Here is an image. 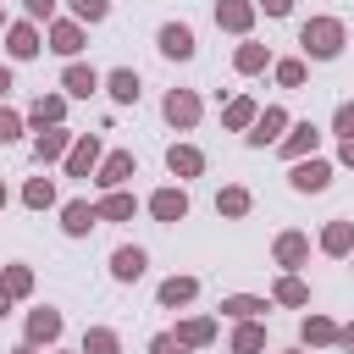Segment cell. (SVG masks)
Instances as JSON below:
<instances>
[{
    "label": "cell",
    "mask_w": 354,
    "mask_h": 354,
    "mask_svg": "<svg viewBox=\"0 0 354 354\" xmlns=\"http://www.w3.org/2000/svg\"><path fill=\"white\" fill-rule=\"evenodd\" d=\"M50 50H55V55H77V50H83V28H77V22H55V28H50Z\"/></svg>",
    "instance_id": "cell-16"
},
{
    "label": "cell",
    "mask_w": 354,
    "mask_h": 354,
    "mask_svg": "<svg viewBox=\"0 0 354 354\" xmlns=\"http://www.w3.org/2000/svg\"><path fill=\"white\" fill-rule=\"evenodd\" d=\"M83 354H116V332H105V326H94V332L83 337Z\"/></svg>",
    "instance_id": "cell-34"
},
{
    "label": "cell",
    "mask_w": 354,
    "mask_h": 354,
    "mask_svg": "<svg viewBox=\"0 0 354 354\" xmlns=\"http://www.w3.org/2000/svg\"><path fill=\"white\" fill-rule=\"evenodd\" d=\"M160 55H171V61H188V55H194V28H183V22H166V28H160Z\"/></svg>",
    "instance_id": "cell-3"
},
{
    "label": "cell",
    "mask_w": 354,
    "mask_h": 354,
    "mask_svg": "<svg viewBox=\"0 0 354 354\" xmlns=\"http://www.w3.org/2000/svg\"><path fill=\"white\" fill-rule=\"evenodd\" d=\"M304 343H337V326H332L326 315H310V321H304Z\"/></svg>",
    "instance_id": "cell-32"
},
{
    "label": "cell",
    "mask_w": 354,
    "mask_h": 354,
    "mask_svg": "<svg viewBox=\"0 0 354 354\" xmlns=\"http://www.w3.org/2000/svg\"><path fill=\"white\" fill-rule=\"evenodd\" d=\"M22 6H28V17H50L55 11V0H22Z\"/></svg>",
    "instance_id": "cell-41"
},
{
    "label": "cell",
    "mask_w": 354,
    "mask_h": 354,
    "mask_svg": "<svg viewBox=\"0 0 354 354\" xmlns=\"http://www.w3.org/2000/svg\"><path fill=\"white\" fill-rule=\"evenodd\" d=\"M133 210H138L133 194H105V199H100V216H105V221H133Z\"/></svg>",
    "instance_id": "cell-23"
},
{
    "label": "cell",
    "mask_w": 354,
    "mask_h": 354,
    "mask_svg": "<svg viewBox=\"0 0 354 354\" xmlns=\"http://www.w3.org/2000/svg\"><path fill=\"white\" fill-rule=\"evenodd\" d=\"M321 249H326V254H348V249H354V221H332V227L321 232Z\"/></svg>",
    "instance_id": "cell-20"
},
{
    "label": "cell",
    "mask_w": 354,
    "mask_h": 354,
    "mask_svg": "<svg viewBox=\"0 0 354 354\" xmlns=\"http://www.w3.org/2000/svg\"><path fill=\"white\" fill-rule=\"evenodd\" d=\"M11 354H33V343H28V348H11Z\"/></svg>",
    "instance_id": "cell-47"
},
{
    "label": "cell",
    "mask_w": 354,
    "mask_h": 354,
    "mask_svg": "<svg viewBox=\"0 0 354 354\" xmlns=\"http://www.w3.org/2000/svg\"><path fill=\"white\" fill-rule=\"evenodd\" d=\"M282 127H288L282 105H266V111L254 116V133H249V144H277V138H282Z\"/></svg>",
    "instance_id": "cell-5"
},
{
    "label": "cell",
    "mask_w": 354,
    "mask_h": 354,
    "mask_svg": "<svg viewBox=\"0 0 354 354\" xmlns=\"http://www.w3.org/2000/svg\"><path fill=\"white\" fill-rule=\"evenodd\" d=\"M216 210H221V216H243V210H249V194H243V188H221V194H216Z\"/></svg>",
    "instance_id": "cell-29"
},
{
    "label": "cell",
    "mask_w": 354,
    "mask_h": 354,
    "mask_svg": "<svg viewBox=\"0 0 354 354\" xmlns=\"http://www.w3.org/2000/svg\"><path fill=\"white\" fill-rule=\"evenodd\" d=\"M216 22L232 28V33H243V28L254 22V6H249V0H221V6H216Z\"/></svg>",
    "instance_id": "cell-12"
},
{
    "label": "cell",
    "mask_w": 354,
    "mask_h": 354,
    "mask_svg": "<svg viewBox=\"0 0 354 354\" xmlns=\"http://www.w3.org/2000/svg\"><path fill=\"white\" fill-rule=\"evenodd\" d=\"M61 337V310H33L28 315V343H55Z\"/></svg>",
    "instance_id": "cell-11"
},
{
    "label": "cell",
    "mask_w": 354,
    "mask_h": 354,
    "mask_svg": "<svg viewBox=\"0 0 354 354\" xmlns=\"http://www.w3.org/2000/svg\"><path fill=\"white\" fill-rule=\"evenodd\" d=\"M94 221H100V205H88V199H72V205L61 210V227H66L72 238H83V232H88Z\"/></svg>",
    "instance_id": "cell-7"
},
{
    "label": "cell",
    "mask_w": 354,
    "mask_h": 354,
    "mask_svg": "<svg viewBox=\"0 0 354 354\" xmlns=\"http://www.w3.org/2000/svg\"><path fill=\"white\" fill-rule=\"evenodd\" d=\"M0 288H6L11 299H22V293L33 288V271H28V266H6V282H0Z\"/></svg>",
    "instance_id": "cell-30"
},
{
    "label": "cell",
    "mask_w": 354,
    "mask_h": 354,
    "mask_svg": "<svg viewBox=\"0 0 354 354\" xmlns=\"http://www.w3.org/2000/svg\"><path fill=\"white\" fill-rule=\"evenodd\" d=\"M194 293H199L194 277H166V282H160V304H188Z\"/></svg>",
    "instance_id": "cell-24"
},
{
    "label": "cell",
    "mask_w": 354,
    "mask_h": 354,
    "mask_svg": "<svg viewBox=\"0 0 354 354\" xmlns=\"http://www.w3.org/2000/svg\"><path fill=\"white\" fill-rule=\"evenodd\" d=\"M6 50H11L17 61H28V55H39V33H33V22H17V28L6 33Z\"/></svg>",
    "instance_id": "cell-17"
},
{
    "label": "cell",
    "mask_w": 354,
    "mask_h": 354,
    "mask_svg": "<svg viewBox=\"0 0 354 354\" xmlns=\"http://www.w3.org/2000/svg\"><path fill=\"white\" fill-rule=\"evenodd\" d=\"M260 348H266V326L260 321H243L232 332V354H260Z\"/></svg>",
    "instance_id": "cell-21"
},
{
    "label": "cell",
    "mask_w": 354,
    "mask_h": 354,
    "mask_svg": "<svg viewBox=\"0 0 354 354\" xmlns=\"http://www.w3.org/2000/svg\"><path fill=\"white\" fill-rule=\"evenodd\" d=\"M260 66H266V50L260 44H243L238 50V72H260Z\"/></svg>",
    "instance_id": "cell-37"
},
{
    "label": "cell",
    "mask_w": 354,
    "mask_h": 354,
    "mask_svg": "<svg viewBox=\"0 0 354 354\" xmlns=\"http://www.w3.org/2000/svg\"><path fill=\"white\" fill-rule=\"evenodd\" d=\"M149 354H183V343H177V337H166V332H160V337H155V343H149Z\"/></svg>",
    "instance_id": "cell-40"
},
{
    "label": "cell",
    "mask_w": 354,
    "mask_h": 354,
    "mask_svg": "<svg viewBox=\"0 0 354 354\" xmlns=\"http://www.w3.org/2000/svg\"><path fill=\"white\" fill-rule=\"evenodd\" d=\"M166 122H171V127H194V122H199V100H194L188 88H171V94H166Z\"/></svg>",
    "instance_id": "cell-4"
},
{
    "label": "cell",
    "mask_w": 354,
    "mask_h": 354,
    "mask_svg": "<svg viewBox=\"0 0 354 354\" xmlns=\"http://www.w3.org/2000/svg\"><path fill=\"white\" fill-rule=\"evenodd\" d=\"M111 277L116 282H138L144 277V249H116L111 254Z\"/></svg>",
    "instance_id": "cell-15"
},
{
    "label": "cell",
    "mask_w": 354,
    "mask_h": 354,
    "mask_svg": "<svg viewBox=\"0 0 354 354\" xmlns=\"http://www.w3.org/2000/svg\"><path fill=\"white\" fill-rule=\"evenodd\" d=\"M277 304H310V288H304L299 277H282V282H277Z\"/></svg>",
    "instance_id": "cell-31"
},
{
    "label": "cell",
    "mask_w": 354,
    "mask_h": 354,
    "mask_svg": "<svg viewBox=\"0 0 354 354\" xmlns=\"http://www.w3.org/2000/svg\"><path fill=\"white\" fill-rule=\"evenodd\" d=\"M0 205H6V183H0Z\"/></svg>",
    "instance_id": "cell-48"
},
{
    "label": "cell",
    "mask_w": 354,
    "mask_h": 354,
    "mask_svg": "<svg viewBox=\"0 0 354 354\" xmlns=\"http://www.w3.org/2000/svg\"><path fill=\"white\" fill-rule=\"evenodd\" d=\"M166 166H171L177 177H199V171H205V155L188 149V144H171V149H166Z\"/></svg>",
    "instance_id": "cell-14"
},
{
    "label": "cell",
    "mask_w": 354,
    "mask_h": 354,
    "mask_svg": "<svg viewBox=\"0 0 354 354\" xmlns=\"http://www.w3.org/2000/svg\"><path fill=\"white\" fill-rule=\"evenodd\" d=\"M61 111H66V100H61V94H39L28 116H33V127L44 133V127H55V122H61Z\"/></svg>",
    "instance_id": "cell-18"
},
{
    "label": "cell",
    "mask_w": 354,
    "mask_h": 354,
    "mask_svg": "<svg viewBox=\"0 0 354 354\" xmlns=\"http://www.w3.org/2000/svg\"><path fill=\"white\" fill-rule=\"evenodd\" d=\"M337 343H343V348L354 354V326H343V332H337Z\"/></svg>",
    "instance_id": "cell-43"
},
{
    "label": "cell",
    "mask_w": 354,
    "mask_h": 354,
    "mask_svg": "<svg viewBox=\"0 0 354 354\" xmlns=\"http://www.w3.org/2000/svg\"><path fill=\"white\" fill-rule=\"evenodd\" d=\"M6 315H11V293L0 288V321H6Z\"/></svg>",
    "instance_id": "cell-45"
},
{
    "label": "cell",
    "mask_w": 354,
    "mask_h": 354,
    "mask_svg": "<svg viewBox=\"0 0 354 354\" xmlns=\"http://www.w3.org/2000/svg\"><path fill=\"white\" fill-rule=\"evenodd\" d=\"M105 83H111V100H122V105H133V100H138V72L116 66V72H111Z\"/></svg>",
    "instance_id": "cell-22"
},
{
    "label": "cell",
    "mask_w": 354,
    "mask_h": 354,
    "mask_svg": "<svg viewBox=\"0 0 354 354\" xmlns=\"http://www.w3.org/2000/svg\"><path fill=\"white\" fill-rule=\"evenodd\" d=\"M66 149H72V133H66V127H44V133L33 138V155H39V160H61Z\"/></svg>",
    "instance_id": "cell-8"
},
{
    "label": "cell",
    "mask_w": 354,
    "mask_h": 354,
    "mask_svg": "<svg viewBox=\"0 0 354 354\" xmlns=\"http://www.w3.org/2000/svg\"><path fill=\"white\" fill-rule=\"evenodd\" d=\"M210 337H216V321H183V326H177V343H183V348H205Z\"/></svg>",
    "instance_id": "cell-25"
},
{
    "label": "cell",
    "mask_w": 354,
    "mask_h": 354,
    "mask_svg": "<svg viewBox=\"0 0 354 354\" xmlns=\"http://www.w3.org/2000/svg\"><path fill=\"white\" fill-rule=\"evenodd\" d=\"M6 88H11V72H6V66H0V94H6Z\"/></svg>",
    "instance_id": "cell-46"
},
{
    "label": "cell",
    "mask_w": 354,
    "mask_h": 354,
    "mask_svg": "<svg viewBox=\"0 0 354 354\" xmlns=\"http://www.w3.org/2000/svg\"><path fill=\"white\" fill-rule=\"evenodd\" d=\"M332 183V166L326 160H293V188L299 194H321Z\"/></svg>",
    "instance_id": "cell-2"
},
{
    "label": "cell",
    "mask_w": 354,
    "mask_h": 354,
    "mask_svg": "<svg viewBox=\"0 0 354 354\" xmlns=\"http://www.w3.org/2000/svg\"><path fill=\"white\" fill-rule=\"evenodd\" d=\"M0 28H6V17H0Z\"/></svg>",
    "instance_id": "cell-49"
},
{
    "label": "cell",
    "mask_w": 354,
    "mask_h": 354,
    "mask_svg": "<svg viewBox=\"0 0 354 354\" xmlns=\"http://www.w3.org/2000/svg\"><path fill=\"white\" fill-rule=\"evenodd\" d=\"M149 210H155V221H183V216H188V194H183V188H160V194L149 199Z\"/></svg>",
    "instance_id": "cell-6"
},
{
    "label": "cell",
    "mask_w": 354,
    "mask_h": 354,
    "mask_svg": "<svg viewBox=\"0 0 354 354\" xmlns=\"http://www.w3.org/2000/svg\"><path fill=\"white\" fill-rule=\"evenodd\" d=\"M221 310H227L232 321H254V315L266 310V299H249V293H232V299H221Z\"/></svg>",
    "instance_id": "cell-26"
},
{
    "label": "cell",
    "mask_w": 354,
    "mask_h": 354,
    "mask_svg": "<svg viewBox=\"0 0 354 354\" xmlns=\"http://www.w3.org/2000/svg\"><path fill=\"white\" fill-rule=\"evenodd\" d=\"M221 122H227V127H254V100H232Z\"/></svg>",
    "instance_id": "cell-33"
},
{
    "label": "cell",
    "mask_w": 354,
    "mask_h": 354,
    "mask_svg": "<svg viewBox=\"0 0 354 354\" xmlns=\"http://www.w3.org/2000/svg\"><path fill=\"white\" fill-rule=\"evenodd\" d=\"M22 199H28L33 210H44V205H55V183H50V177H33V183L22 188Z\"/></svg>",
    "instance_id": "cell-28"
},
{
    "label": "cell",
    "mask_w": 354,
    "mask_h": 354,
    "mask_svg": "<svg viewBox=\"0 0 354 354\" xmlns=\"http://www.w3.org/2000/svg\"><path fill=\"white\" fill-rule=\"evenodd\" d=\"M277 83L282 88H299L304 83V61H277Z\"/></svg>",
    "instance_id": "cell-35"
},
{
    "label": "cell",
    "mask_w": 354,
    "mask_h": 354,
    "mask_svg": "<svg viewBox=\"0 0 354 354\" xmlns=\"http://www.w3.org/2000/svg\"><path fill=\"white\" fill-rule=\"evenodd\" d=\"M315 138H321V133H315L310 122H299V127L282 138V155H288V160H304V149H315Z\"/></svg>",
    "instance_id": "cell-19"
},
{
    "label": "cell",
    "mask_w": 354,
    "mask_h": 354,
    "mask_svg": "<svg viewBox=\"0 0 354 354\" xmlns=\"http://www.w3.org/2000/svg\"><path fill=\"white\" fill-rule=\"evenodd\" d=\"M260 6H266L271 17H288V6H293V0H260Z\"/></svg>",
    "instance_id": "cell-42"
},
{
    "label": "cell",
    "mask_w": 354,
    "mask_h": 354,
    "mask_svg": "<svg viewBox=\"0 0 354 354\" xmlns=\"http://www.w3.org/2000/svg\"><path fill=\"white\" fill-rule=\"evenodd\" d=\"M304 254H310V243H304L299 232H282V238H277V260H282V266H299Z\"/></svg>",
    "instance_id": "cell-27"
},
{
    "label": "cell",
    "mask_w": 354,
    "mask_h": 354,
    "mask_svg": "<svg viewBox=\"0 0 354 354\" xmlns=\"http://www.w3.org/2000/svg\"><path fill=\"white\" fill-rule=\"evenodd\" d=\"M343 166H354V138H343Z\"/></svg>",
    "instance_id": "cell-44"
},
{
    "label": "cell",
    "mask_w": 354,
    "mask_h": 354,
    "mask_svg": "<svg viewBox=\"0 0 354 354\" xmlns=\"http://www.w3.org/2000/svg\"><path fill=\"white\" fill-rule=\"evenodd\" d=\"M17 133H22V116L17 111H0V144H11Z\"/></svg>",
    "instance_id": "cell-39"
},
{
    "label": "cell",
    "mask_w": 354,
    "mask_h": 354,
    "mask_svg": "<svg viewBox=\"0 0 354 354\" xmlns=\"http://www.w3.org/2000/svg\"><path fill=\"white\" fill-rule=\"evenodd\" d=\"M299 44H304L310 55L332 61V55L343 50V22H332V17H310V22L299 28Z\"/></svg>",
    "instance_id": "cell-1"
},
{
    "label": "cell",
    "mask_w": 354,
    "mask_h": 354,
    "mask_svg": "<svg viewBox=\"0 0 354 354\" xmlns=\"http://www.w3.org/2000/svg\"><path fill=\"white\" fill-rule=\"evenodd\" d=\"M332 127H337L343 138H354V100H343V105H337V116H332Z\"/></svg>",
    "instance_id": "cell-38"
},
{
    "label": "cell",
    "mask_w": 354,
    "mask_h": 354,
    "mask_svg": "<svg viewBox=\"0 0 354 354\" xmlns=\"http://www.w3.org/2000/svg\"><path fill=\"white\" fill-rule=\"evenodd\" d=\"M72 11H77V22H100L111 11V0H72Z\"/></svg>",
    "instance_id": "cell-36"
},
{
    "label": "cell",
    "mask_w": 354,
    "mask_h": 354,
    "mask_svg": "<svg viewBox=\"0 0 354 354\" xmlns=\"http://www.w3.org/2000/svg\"><path fill=\"white\" fill-rule=\"evenodd\" d=\"M127 177H133V155H127V149L105 155V166H100V188H111V194H116V188H122Z\"/></svg>",
    "instance_id": "cell-10"
},
{
    "label": "cell",
    "mask_w": 354,
    "mask_h": 354,
    "mask_svg": "<svg viewBox=\"0 0 354 354\" xmlns=\"http://www.w3.org/2000/svg\"><path fill=\"white\" fill-rule=\"evenodd\" d=\"M94 160H100V138H94V133H83V138L72 144V155H66V171H72V177H88V166H94Z\"/></svg>",
    "instance_id": "cell-9"
},
{
    "label": "cell",
    "mask_w": 354,
    "mask_h": 354,
    "mask_svg": "<svg viewBox=\"0 0 354 354\" xmlns=\"http://www.w3.org/2000/svg\"><path fill=\"white\" fill-rule=\"evenodd\" d=\"M61 88H66L72 100H88V94L100 88V77H94V66H66V72H61Z\"/></svg>",
    "instance_id": "cell-13"
}]
</instances>
